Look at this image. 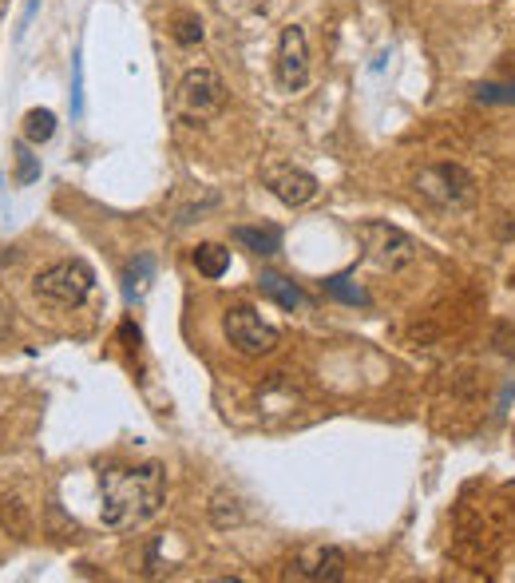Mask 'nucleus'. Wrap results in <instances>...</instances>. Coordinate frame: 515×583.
Segmentation results:
<instances>
[{"instance_id":"1","label":"nucleus","mask_w":515,"mask_h":583,"mask_svg":"<svg viewBox=\"0 0 515 583\" xmlns=\"http://www.w3.org/2000/svg\"><path fill=\"white\" fill-rule=\"evenodd\" d=\"M167 504V472L163 465L107 468L100 472V520L111 532L139 528L155 520Z\"/></svg>"},{"instance_id":"2","label":"nucleus","mask_w":515,"mask_h":583,"mask_svg":"<svg viewBox=\"0 0 515 583\" xmlns=\"http://www.w3.org/2000/svg\"><path fill=\"white\" fill-rule=\"evenodd\" d=\"M412 187L436 211H468L476 203V179L460 163H432L412 179Z\"/></svg>"},{"instance_id":"3","label":"nucleus","mask_w":515,"mask_h":583,"mask_svg":"<svg viewBox=\"0 0 515 583\" xmlns=\"http://www.w3.org/2000/svg\"><path fill=\"white\" fill-rule=\"evenodd\" d=\"M92 290H96V270L84 258L52 262L48 270H40L32 278V294L40 302H52V306H84Z\"/></svg>"},{"instance_id":"4","label":"nucleus","mask_w":515,"mask_h":583,"mask_svg":"<svg viewBox=\"0 0 515 583\" xmlns=\"http://www.w3.org/2000/svg\"><path fill=\"white\" fill-rule=\"evenodd\" d=\"M357 242H361L365 258H369L377 270H389V274L412 266L416 254H420L416 238H412L409 231H401V227H393V223H385V219H365V223H357Z\"/></svg>"},{"instance_id":"5","label":"nucleus","mask_w":515,"mask_h":583,"mask_svg":"<svg viewBox=\"0 0 515 583\" xmlns=\"http://www.w3.org/2000/svg\"><path fill=\"white\" fill-rule=\"evenodd\" d=\"M222 334L242 357H266L282 346V330L270 326L254 306H230L222 318Z\"/></svg>"},{"instance_id":"6","label":"nucleus","mask_w":515,"mask_h":583,"mask_svg":"<svg viewBox=\"0 0 515 583\" xmlns=\"http://www.w3.org/2000/svg\"><path fill=\"white\" fill-rule=\"evenodd\" d=\"M179 108L191 119H214L226 108V84L214 68H191L179 84Z\"/></svg>"},{"instance_id":"7","label":"nucleus","mask_w":515,"mask_h":583,"mask_svg":"<svg viewBox=\"0 0 515 583\" xmlns=\"http://www.w3.org/2000/svg\"><path fill=\"white\" fill-rule=\"evenodd\" d=\"M262 187L282 203V207H306L317 199V179L309 175L306 167H294V163H286V159H270L266 167H262Z\"/></svg>"},{"instance_id":"8","label":"nucleus","mask_w":515,"mask_h":583,"mask_svg":"<svg viewBox=\"0 0 515 583\" xmlns=\"http://www.w3.org/2000/svg\"><path fill=\"white\" fill-rule=\"evenodd\" d=\"M274 76L282 92H302L309 80V40L298 24L282 28L278 36V60H274Z\"/></svg>"},{"instance_id":"9","label":"nucleus","mask_w":515,"mask_h":583,"mask_svg":"<svg viewBox=\"0 0 515 583\" xmlns=\"http://www.w3.org/2000/svg\"><path fill=\"white\" fill-rule=\"evenodd\" d=\"M345 576V552L333 544H317V548H302L290 568L286 580H309V583H337Z\"/></svg>"},{"instance_id":"10","label":"nucleus","mask_w":515,"mask_h":583,"mask_svg":"<svg viewBox=\"0 0 515 583\" xmlns=\"http://www.w3.org/2000/svg\"><path fill=\"white\" fill-rule=\"evenodd\" d=\"M218 203H222V195H218V191H206V187H199V191H195V187H191L183 203H179V199L171 203V223H175V227H187V223L203 219L206 211H214Z\"/></svg>"},{"instance_id":"11","label":"nucleus","mask_w":515,"mask_h":583,"mask_svg":"<svg viewBox=\"0 0 515 583\" xmlns=\"http://www.w3.org/2000/svg\"><path fill=\"white\" fill-rule=\"evenodd\" d=\"M258 290H262V298H270L274 306H282V310H302L309 298L302 294V286H294L290 278H282V274H262L258 278Z\"/></svg>"},{"instance_id":"12","label":"nucleus","mask_w":515,"mask_h":583,"mask_svg":"<svg viewBox=\"0 0 515 583\" xmlns=\"http://www.w3.org/2000/svg\"><path fill=\"white\" fill-rule=\"evenodd\" d=\"M234 242L254 250V254H262V258H270V254L282 250V231L270 227V223L266 227H234Z\"/></svg>"},{"instance_id":"13","label":"nucleus","mask_w":515,"mask_h":583,"mask_svg":"<svg viewBox=\"0 0 515 583\" xmlns=\"http://www.w3.org/2000/svg\"><path fill=\"white\" fill-rule=\"evenodd\" d=\"M206 516H210L214 528H238V524L246 520V508H242L238 496H230V492H214L210 504H206Z\"/></svg>"},{"instance_id":"14","label":"nucleus","mask_w":515,"mask_h":583,"mask_svg":"<svg viewBox=\"0 0 515 583\" xmlns=\"http://www.w3.org/2000/svg\"><path fill=\"white\" fill-rule=\"evenodd\" d=\"M151 278H155V258H151V254H139V258L123 270V294H127V302H139V298L147 294Z\"/></svg>"},{"instance_id":"15","label":"nucleus","mask_w":515,"mask_h":583,"mask_svg":"<svg viewBox=\"0 0 515 583\" xmlns=\"http://www.w3.org/2000/svg\"><path fill=\"white\" fill-rule=\"evenodd\" d=\"M0 528L16 540H24L32 532V516H28V504L20 496H0Z\"/></svg>"},{"instance_id":"16","label":"nucleus","mask_w":515,"mask_h":583,"mask_svg":"<svg viewBox=\"0 0 515 583\" xmlns=\"http://www.w3.org/2000/svg\"><path fill=\"white\" fill-rule=\"evenodd\" d=\"M195 266L203 278H222L230 270V250L222 242H203V246H195Z\"/></svg>"},{"instance_id":"17","label":"nucleus","mask_w":515,"mask_h":583,"mask_svg":"<svg viewBox=\"0 0 515 583\" xmlns=\"http://www.w3.org/2000/svg\"><path fill=\"white\" fill-rule=\"evenodd\" d=\"M325 294L337 298V302H345V306H369V294H365L349 274H333V278H325Z\"/></svg>"},{"instance_id":"18","label":"nucleus","mask_w":515,"mask_h":583,"mask_svg":"<svg viewBox=\"0 0 515 583\" xmlns=\"http://www.w3.org/2000/svg\"><path fill=\"white\" fill-rule=\"evenodd\" d=\"M52 135H56V116L48 108H32L24 116V139L28 143H48Z\"/></svg>"},{"instance_id":"19","label":"nucleus","mask_w":515,"mask_h":583,"mask_svg":"<svg viewBox=\"0 0 515 583\" xmlns=\"http://www.w3.org/2000/svg\"><path fill=\"white\" fill-rule=\"evenodd\" d=\"M472 96H476L480 104H504V108H512L515 84H508V80H484V84L472 88Z\"/></svg>"},{"instance_id":"20","label":"nucleus","mask_w":515,"mask_h":583,"mask_svg":"<svg viewBox=\"0 0 515 583\" xmlns=\"http://www.w3.org/2000/svg\"><path fill=\"white\" fill-rule=\"evenodd\" d=\"M12 155H16V183H20V187L36 183V179H40V159L28 151V139H24V143H16V151H12Z\"/></svg>"},{"instance_id":"21","label":"nucleus","mask_w":515,"mask_h":583,"mask_svg":"<svg viewBox=\"0 0 515 583\" xmlns=\"http://www.w3.org/2000/svg\"><path fill=\"white\" fill-rule=\"evenodd\" d=\"M175 40H179V44H199V40H203V20L179 16V20H175Z\"/></svg>"},{"instance_id":"22","label":"nucleus","mask_w":515,"mask_h":583,"mask_svg":"<svg viewBox=\"0 0 515 583\" xmlns=\"http://www.w3.org/2000/svg\"><path fill=\"white\" fill-rule=\"evenodd\" d=\"M72 119L84 116V60L76 56V64H72Z\"/></svg>"},{"instance_id":"23","label":"nucleus","mask_w":515,"mask_h":583,"mask_svg":"<svg viewBox=\"0 0 515 583\" xmlns=\"http://www.w3.org/2000/svg\"><path fill=\"white\" fill-rule=\"evenodd\" d=\"M119 334H123V342H127V350H139V326L127 318L123 326H119Z\"/></svg>"},{"instance_id":"24","label":"nucleus","mask_w":515,"mask_h":583,"mask_svg":"<svg viewBox=\"0 0 515 583\" xmlns=\"http://www.w3.org/2000/svg\"><path fill=\"white\" fill-rule=\"evenodd\" d=\"M8 330H12V306L0 298V342L8 338Z\"/></svg>"}]
</instances>
